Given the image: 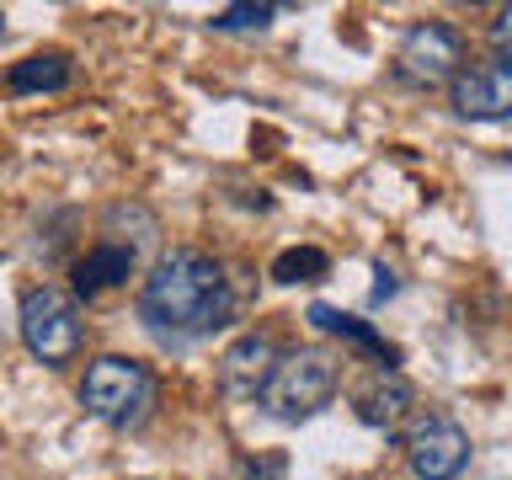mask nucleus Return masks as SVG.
<instances>
[{
  "label": "nucleus",
  "mask_w": 512,
  "mask_h": 480,
  "mask_svg": "<svg viewBox=\"0 0 512 480\" xmlns=\"http://www.w3.org/2000/svg\"><path fill=\"white\" fill-rule=\"evenodd\" d=\"M272 363H278L272 336H240V342L219 358V384H224L230 395H256Z\"/></svg>",
  "instance_id": "9"
},
{
  "label": "nucleus",
  "mask_w": 512,
  "mask_h": 480,
  "mask_svg": "<svg viewBox=\"0 0 512 480\" xmlns=\"http://www.w3.org/2000/svg\"><path fill=\"white\" fill-rule=\"evenodd\" d=\"M22 342L38 363L48 368H64L75 363L80 342H86V320H80V304L75 294L64 288H27L22 294Z\"/></svg>",
  "instance_id": "4"
},
{
  "label": "nucleus",
  "mask_w": 512,
  "mask_h": 480,
  "mask_svg": "<svg viewBox=\"0 0 512 480\" xmlns=\"http://www.w3.org/2000/svg\"><path fill=\"white\" fill-rule=\"evenodd\" d=\"M70 86V59L64 54H32L22 64H11L0 91L6 96H38V91H64Z\"/></svg>",
  "instance_id": "12"
},
{
  "label": "nucleus",
  "mask_w": 512,
  "mask_h": 480,
  "mask_svg": "<svg viewBox=\"0 0 512 480\" xmlns=\"http://www.w3.org/2000/svg\"><path fill=\"white\" fill-rule=\"evenodd\" d=\"M464 70V32L454 22H416L395 48V75L411 80V86H448Z\"/></svg>",
  "instance_id": "5"
},
{
  "label": "nucleus",
  "mask_w": 512,
  "mask_h": 480,
  "mask_svg": "<svg viewBox=\"0 0 512 480\" xmlns=\"http://www.w3.org/2000/svg\"><path fill=\"white\" fill-rule=\"evenodd\" d=\"M390 294H395V272H384V267H379V283H374V304H379V299H390Z\"/></svg>",
  "instance_id": "16"
},
{
  "label": "nucleus",
  "mask_w": 512,
  "mask_h": 480,
  "mask_svg": "<svg viewBox=\"0 0 512 480\" xmlns=\"http://www.w3.org/2000/svg\"><path fill=\"white\" fill-rule=\"evenodd\" d=\"M139 320L155 336H208L230 320V278L208 251L176 246L150 267L139 288Z\"/></svg>",
  "instance_id": "1"
},
{
  "label": "nucleus",
  "mask_w": 512,
  "mask_h": 480,
  "mask_svg": "<svg viewBox=\"0 0 512 480\" xmlns=\"http://www.w3.org/2000/svg\"><path fill=\"white\" fill-rule=\"evenodd\" d=\"M454 86V107L459 118H502L512 102V64H464V70L448 80Z\"/></svg>",
  "instance_id": "7"
},
{
  "label": "nucleus",
  "mask_w": 512,
  "mask_h": 480,
  "mask_svg": "<svg viewBox=\"0 0 512 480\" xmlns=\"http://www.w3.org/2000/svg\"><path fill=\"white\" fill-rule=\"evenodd\" d=\"M331 267V256L320 246H288L278 262H272V283H320Z\"/></svg>",
  "instance_id": "13"
},
{
  "label": "nucleus",
  "mask_w": 512,
  "mask_h": 480,
  "mask_svg": "<svg viewBox=\"0 0 512 480\" xmlns=\"http://www.w3.org/2000/svg\"><path fill=\"white\" fill-rule=\"evenodd\" d=\"M155 395H160V384L150 368L139 358H118V352L86 363V379H80V406H86V416H96L102 427H118V432L150 422Z\"/></svg>",
  "instance_id": "3"
},
{
  "label": "nucleus",
  "mask_w": 512,
  "mask_h": 480,
  "mask_svg": "<svg viewBox=\"0 0 512 480\" xmlns=\"http://www.w3.org/2000/svg\"><path fill=\"white\" fill-rule=\"evenodd\" d=\"M411 384L400 368H379V374H368V384H358V395H352V411H358L363 427H379V432H395L406 422L411 411Z\"/></svg>",
  "instance_id": "8"
},
{
  "label": "nucleus",
  "mask_w": 512,
  "mask_h": 480,
  "mask_svg": "<svg viewBox=\"0 0 512 480\" xmlns=\"http://www.w3.org/2000/svg\"><path fill=\"white\" fill-rule=\"evenodd\" d=\"M406 459L416 480H454L470 464V432L454 416H422L406 432Z\"/></svg>",
  "instance_id": "6"
},
{
  "label": "nucleus",
  "mask_w": 512,
  "mask_h": 480,
  "mask_svg": "<svg viewBox=\"0 0 512 480\" xmlns=\"http://www.w3.org/2000/svg\"><path fill=\"white\" fill-rule=\"evenodd\" d=\"M128 272H134V246H91L86 256L75 262V294L80 299H96L107 294V288L128 283Z\"/></svg>",
  "instance_id": "10"
},
{
  "label": "nucleus",
  "mask_w": 512,
  "mask_h": 480,
  "mask_svg": "<svg viewBox=\"0 0 512 480\" xmlns=\"http://www.w3.org/2000/svg\"><path fill=\"white\" fill-rule=\"evenodd\" d=\"M240 480H283V459H246Z\"/></svg>",
  "instance_id": "15"
},
{
  "label": "nucleus",
  "mask_w": 512,
  "mask_h": 480,
  "mask_svg": "<svg viewBox=\"0 0 512 480\" xmlns=\"http://www.w3.org/2000/svg\"><path fill=\"white\" fill-rule=\"evenodd\" d=\"M0 32H6V11H0Z\"/></svg>",
  "instance_id": "17"
},
{
  "label": "nucleus",
  "mask_w": 512,
  "mask_h": 480,
  "mask_svg": "<svg viewBox=\"0 0 512 480\" xmlns=\"http://www.w3.org/2000/svg\"><path fill=\"white\" fill-rule=\"evenodd\" d=\"M336 384H342V363L326 347H294L267 368L262 390H256V406L272 422H310L315 411L331 406Z\"/></svg>",
  "instance_id": "2"
},
{
  "label": "nucleus",
  "mask_w": 512,
  "mask_h": 480,
  "mask_svg": "<svg viewBox=\"0 0 512 480\" xmlns=\"http://www.w3.org/2000/svg\"><path fill=\"white\" fill-rule=\"evenodd\" d=\"M272 6H224V11H214V27L219 32H240V27H267L272 22Z\"/></svg>",
  "instance_id": "14"
},
{
  "label": "nucleus",
  "mask_w": 512,
  "mask_h": 480,
  "mask_svg": "<svg viewBox=\"0 0 512 480\" xmlns=\"http://www.w3.org/2000/svg\"><path fill=\"white\" fill-rule=\"evenodd\" d=\"M310 320L320 331H331V336H342V342H352V347H363V352H374V358L384 363V368H400V347L395 342H384V336L368 326V320H358V315H342V310H331V304H310Z\"/></svg>",
  "instance_id": "11"
}]
</instances>
